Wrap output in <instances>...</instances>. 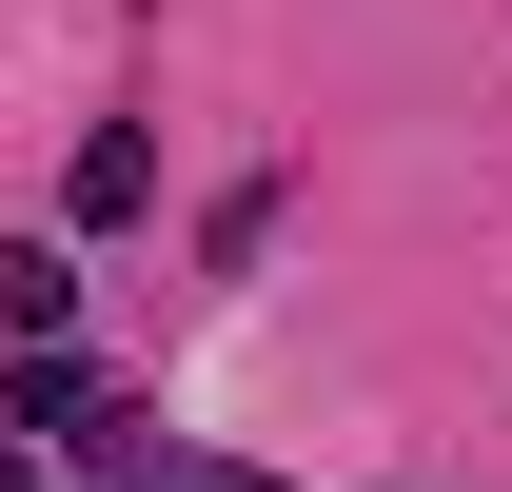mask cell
<instances>
[{
    "label": "cell",
    "mask_w": 512,
    "mask_h": 492,
    "mask_svg": "<svg viewBox=\"0 0 512 492\" xmlns=\"http://www.w3.org/2000/svg\"><path fill=\"white\" fill-rule=\"evenodd\" d=\"M0 433H79V453H119V473L158 453V433L99 394V355H20V374H0Z\"/></svg>",
    "instance_id": "1"
},
{
    "label": "cell",
    "mask_w": 512,
    "mask_h": 492,
    "mask_svg": "<svg viewBox=\"0 0 512 492\" xmlns=\"http://www.w3.org/2000/svg\"><path fill=\"white\" fill-rule=\"evenodd\" d=\"M60 335H79V276L40 237H0V355H60Z\"/></svg>",
    "instance_id": "2"
},
{
    "label": "cell",
    "mask_w": 512,
    "mask_h": 492,
    "mask_svg": "<svg viewBox=\"0 0 512 492\" xmlns=\"http://www.w3.org/2000/svg\"><path fill=\"white\" fill-rule=\"evenodd\" d=\"M60 197H79V217H138V197H158V138H138V119H99V138H79V178H60Z\"/></svg>",
    "instance_id": "3"
},
{
    "label": "cell",
    "mask_w": 512,
    "mask_h": 492,
    "mask_svg": "<svg viewBox=\"0 0 512 492\" xmlns=\"http://www.w3.org/2000/svg\"><path fill=\"white\" fill-rule=\"evenodd\" d=\"M138 492H256L237 453H138Z\"/></svg>",
    "instance_id": "4"
},
{
    "label": "cell",
    "mask_w": 512,
    "mask_h": 492,
    "mask_svg": "<svg viewBox=\"0 0 512 492\" xmlns=\"http://www.w3.org/2000/svg\"><path fill=\"white\" fill-rule=\"evenodd\" d=\"M0 492H40V453H20V433H0Z\"/></svg>",
    "instance_id": "5"
}]
</instances>
